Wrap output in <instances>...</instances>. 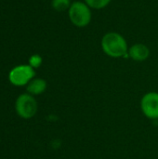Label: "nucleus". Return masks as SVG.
<instances>
[{
    "label": "nucleus",
    "mask_w": 158,
    "mask_h": 159,
    "mask_svg": "<svg viewBox=\"0 0 158 159\" xmlns=\"http://www.w3.org/2000/svg\"><path fill=\"white\" fill-rule=\"evenodd\" d=\"M35 75V71L29 64H22L14 67L8 75V79L10 83L17 87H21L28 85L31 80L34 79Z\"/></svg>",
    "instance_id": "obj_3"
},
{
    "label": "nucleus",
    "mask_w": 158,
    "mask_h": 159,
    "mask_svg": "<svg viewBox=\"0 0 158 159\" xmlns=\"http://www.w3.org/2000/svg\"><path fill=\"white\" fill-rule=\"evenodd\" d=\"M42 62H43V59H42V57H41L40 55H38V54H34V55H32V56L30 57V59H29V65H30L31 67H33L34 69L40 67L41 64H42Z\"/></svg>",
    "instance_id": "obj_10"
},
{
    "label": "nucleus",
    "mask_w": 158,
    "mask_h": 159,
    "mask_svg": "<svg viewBox=\"0 0 158 159\" xmlns=\"http://www.w3.org/2000/svg\"><path fill=\"white\" fill-rule=\"evenodd\" d=\"M141 109L149 119H158V92L146 93L141 101Z\"/></svg>",
    "instance_id": "obj_5"
},
{
    "label": "nucleus",
    "mask_w": 158,
    "mask_h": 159,
    "mask_svg": "<svg viewBox=\"0 0 158 159\" xmlns=\"http://www.w3.org/2000/svg\"><path fill=\"white\" fill-rule=\"evenodd\" d=\"M129 55L135 61H144L150 57V48L144 44L137 43L129 48Z\"/></svg>",
    "instance_id": "obj_6"
},
{
    "label": "nucleus",
    "mask_w": 158,
    "mask_h": 159,
    "mask_svg": "<svg viewBox=\"0 0 158 159\" xmlns=\"http://www.w3.org/2000/svg\"><path fill=\"white\" fill-rule=\"evenodd\" d=\"M68 17L70 21L78 28L88 26L92 19L91 8L83 1L72 2L68 9Z\"/></svg>",
    "instance_id": "obj_2"
},
{
    "label": "nucleus",
    "mask_w": 158,
    "mask_h": 159,
    "mask_svg": "<svg viewBox=\"0 0 158 159\" xmlns=\"http://www.w3.org/2000/svg\"><path fill=\"white\" fill-rule=\"evenodd\" d=\"M102 51L111 58H124L129 52L128 42L126 38L119 33L109 32L106 33L101 41Z\"/></svg>",
    "instance_id": "obj_1"
},
{
    "label": "nucleus",
    "mask_w": 158,
    "mask_h": 159,
    "mask_svg": "<svg viewBox=\"0 0 158 159\" xmlns=\"http://www.w3.org/2000/svg\"><path fill=\"white\" fill-rule=\"evenodd\" d=\"M47 89V82L42 78H34L27 85V91L31 95H40Z\"/></svg>",
    "instance_id": "obj_7"
},
{
    "label": "nucleus",
    "mask_w": 158,
    "mask_h": 159,
    "mask_svg": "<svg viewBox=\"0 0 158 159\" xmlns=\"http://www.w3.org/2000/svg\"><path fill=\"white\" fill-rule=\"evenodd\" d=\"M71 5H72L71 0H52L51 1V7H53V9L57 11L68 10Z\"/></svg>",
    "instance_id": "obj_8"
},
{
    "label": "nucleus",
    "mask_w": 158,
    "mask_h": 159,
    "mask_svg": "<svg viewBox=\"0 0 158 159\" xmlns=\"http://www.w3.org/2000/svg\"><path fill=\"white\" fill-rule=\"evenodd\" d=\"M84 2L91 9H102L111 3V0H84Z\"/></svg>",
    "instance_id": "obj_9"
},
{
    "label": "nucleus",
    "mask_w": 158,
    "mask_h": 159,
    "mask_svg": "<svg viewBox=\"0 0 158 159\" xmlns=\"http://www.w3.org/2000/svg\"><path fill=\"white\" fill-rule=\"evenodd\" d=\"M17 114L25 119L32 118L37 112V102L31 94H21L16 101Z\"/></svg>",
    "instance_id": "obj_4"
}]
</instances>
